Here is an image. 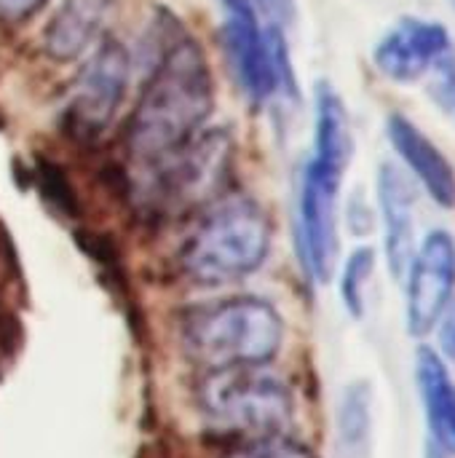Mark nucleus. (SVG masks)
<instances>
[{"label": "nucleus", "instance_id": "f257e3e1", "mask_svg": "<svg viewBox=\"0 0 455 458\" xmlns=\"http://www.w3.org/2000/svg\"><path fill=\"white\" fill-rule=\"evenodd\" d=\"M215 113V81L209 59L193 35H174L158 54L147 83L126 123V153L134 174H142L190 140Z\"/></svg>", "mask_w": 455, "mask_h": 458}, {"label": "nucleus", "instance_id": "f03ea898", "mask_svg": "<svg viewBox=\"0 0 455 458\" xmlns=\"http://www.w3.org/2000/svg\"><path fill=\"white\" fill-rule=\"evenodd\" d=\"M284 317L257 295H233L190 309L180 325L182 352L209 370L268 368L284 346Z\"/></svg>", "mask_w": 455, "mask_h": 458}, {"label": "nucleus", "instance_id": "7ed1b4c3", "mask_svg": "<svg viewBox=\"0 0 455 458\" xmlns=\"http://www.w3.org/2000/svg\"><path fill=\"white\" fill-rule=\"evenodd\" d=\"M274 244L268 209L249 196L217 201L180 247V271L201 287H225L257 274Z\"/></svg>", "mask_w": 455, "mask_h": 458}, {"label": "nucleus", "instance_id": "20e7f679", "mask_svg": "<svg viewBox=\"0 0 455 458\" xmlns=\"http://www.w3.org/2000/svg\"><path fill=\"white\" fill-rule=\"evenodd\" d=\"M220 11L225 59L241 94L255 107H265L279 97L295 102L300 86L290 51V32L265 24L247 0H220Z\"/></svg>", "mask_w": 455, "mask_h": 458}, {"label": "nucleus", "instance_id": "39448f33", "mask_svg": "<svg viewBox=\"0 0 455 458\" xmlns=\"http://www.w3.org/2000/svg\"><path fill=\"white\" fill-rule=\"evenodd\" d=\"M196 403L209 424L247 437L284 435L295 421V394L284 378L265 368L209 370Z\"/></svg>", "mask_w": 455, "mask_h": 458}, {"label": "nucleus", "instance_id": "423d86ee", "mask_svg": "<svg viewBox=\"0 0 455 458\" xmlns=\"http://www.w3.org/2000/svg\"><path fill=\"white\" fill-rule=\"evenodd\" d=\"M233 169V140L223 129H204L158 166L134 174V193L153 212H177L217 199Z\"/></svg>", "mask_w": 455, "mask_h": 458}, {"label": "nucleus", "instance_id": "0eeeda50", "mask_svg": "<svg viewBox=\"0 0 455 458\" xmlns=\"http://www.w3.org/2000/svg\"><path fill=\"white\" fill-rule=\"evenodd\" d=\"M346 169L308 156L295 199V247L311 284H330L341 260V188Z\"/></svg>", "mask_w": 455, "mask_h": 458}, {"label": "nucleus", "instance_id": "6e6552de", "mask_svg": "<svg viewBox=\"0 0 455 458\" xmlns=\"http://www.w3.org/2000/svg\"><path fill=\"white\" fill-rule=\"evenodd\" d=\"M131 81V56L118 38H102L67 86L62 129L75 142L99 140L115 121Z\"/></svg>", "mask_w": 455, "mask_h": 458}, {"label": "nucleus", "instance_id": "1a4fd4ad", "mask_svg": "<svg viewBox=\"0 0 455 458\" xmlns=\"http://www.w3.org/2000/svg\"><path fill=\"white\" fill-rule=\"evenodd\" d=\"M405 327L410 338H432L437 322L455 301V239L432 228L416 247L405 274Z\"/></svg>", "mask_w": 455, "mask_h": 458}, {"label": "nucleus", "instance_id": "9d476101", "mask_svg": "<svg viewBox=\"0 0 455 458\" xmlns=\"http://www.w3.org/2000/svg\"><path fill=\"white\" fill-rule=\"evenodd\" d=\"M453 48L451 30L426 16H400L373 46V67L392 83L424 81Z\"/></svg>", "mask_w": 455, "mask_h": 458}, {"label": "nucleus", "instance_id": "9b49d317", "mask_svg": "<svg viewBox=\"0 0 455 458\" xmlns=\"http://www.w3.org/2000/svg\"><path fill=\"white\" fill-rule=\"evenodd\" d=\"M421 188L416 180L392 161H383L375 174V215L383 225V260L392 279H402L416 247V209H418Z\"/></svg>", "mask_w": 455, "mask_h": 458}, {"label": "nucleus", "instance_id": "f8f14e48", "mask_svg": "<svg viewBox=\"0 0 455 458\" xmlns=\"http://www.w3.org/2000/svg\"><path fill=\"white\" fill-rule=\"evenodd\" d=\"M386 140L402 169L416 180V185L440 207L455 209V164L451 156L402 110L386 115Z\"/></svg>", "mask_w": 455, "mask_h": 458}, {"label": "nucleus", "instance_id": "ddd939ff", "mask_svg": "<svg viewBox=\"0 0 455 458\" xmlns=\"http://www.w3.org/2000/svg\"><path fill=\"white\" fill-rule=\"evenodd\" d=\"M418 397L426 416V443L455 458V378L432 344H421L413 362Z\"/></svg>", "mask_w": 455, "mask_h": 458}, {"label": "nucleus", "instance_id": "4468645a", "mask_svg": "<svg viewBox=\"0 0 455 458\" xmlns=\"http://www.w3.org/2000/svg\"><path fill=\"white\" fill-rule=\"evenodd\" d=\"M113 0H62L43 30V51L54 62H72L88 54L105 32Z\"/></svg>", "mask_w": 455, "mask_h": 458}, {"label": "nucleus", "instance_id": "2eb2a0df", "mask_svg": "<svg viewBox=\"0 0 455 458\" xmlns=\"http://www.w3.org/2000/svg\"><path fill=\"white\" fill-rule=\"evenodd\" d=\"M311 156L324 158L335 166L349 169L354 158V131H351V118L349 107L341 97V91L319 81L314 89V145Z\"/></svg>", "mask_w": 455, "mask_h": 458}, {"label": "nucleus", "instance_id": "dca6fc26", "mask_svg": "<svg viewBox=\"0 0 455 458\" xmlns=\"http://www.w3.org/2000/svg\"><path fill=\"white\" fill-rule=\"evenodd\" d=\"M375 400L367 378L343 386L335 408V451L338 458H373Z\"/></svg>", "mask_w": 455, "mask_h": 458}, {"label": "nucleus", "instance_id": "f3484780", "mask_svg": "<svg viewBox=\"0 0 455 458\" xmlns=\"http://www.w3.org/2000/svg\"><path fill=\"white\" fill-rule=\"evenodd\" d=\"M378 268V252L373 247H357L341 266V301L351 319H362L367 311V287Z\"/></svg>", "mask_w": 455, "mask_h": 458}, {"label": "nucleus", "instance_id": "a211bd4d", "mask_svg": "<svg viewBox=\"0 0 455 458\" xmlns=\"http://www.w3.org/2000/svg\"><path fill=\"white\" fill-rule=\"evenodd\" d=\"M223 458H316V454L303 440L284 432V435L247 437Z\"/></svg>", "mask_w": 455, "mask_h": 458}, {"label": "nucleus", "instance_id": "6ab92c4d", "mask_svg": "<svg viewBox=\"0 0 455 458\" xmlns=\"http://www.w3.org/2000/svg\"><path fill=\"white\" fill-rule=\"evenodd\" d=\"M424 81L429 99L437 105V110L455 121V51H451Z\"/></svg>", "mask_w": 455, "mask_h": 458}, {"label": "nucleus", "instance_id": "aec40b11", "mask_svg": "<svg viewBox=\"0 0 455 458\" xmlns=\"http://www.w3.org/2000/svg\"><path fill=\"white\" fill-rule=\"evenodd\" d=\"M265 24L282 27L290 32V27L298 21V0H247Z\"/></svg>", "mask_w": 455, "mask_h": 458}, {"label": "nucleus", "instance_id": "412c9836", "mask_svg": "<svg viewBox=\"0 0 455 458\" xmlns=\"http://www.w3.org/2000/svg\"><path fill=\"white\" fill-rule=\"evenodd\" d=\"M432 338H434V344H432L434 352L445 360V365L455 373V301L448 306L442 319L437 322Z\"/></svg>", "mask_w": 455, "mask_h": 458}, {"label": "nucleus", "instance_id": "4be33fe9", "mask_svg": "<svg viewBox=\"0 0 455 458\" xmlns=\"http://www.w3.org/2000/svg\"><path fill=\"white\" fill-rule=\"evenodd\" d=\"M46 5H48V0H0V21H5V24H27Z\"/></svg>", "mask_w": 455, "mask_h": 458}, {"label": "nucleus", "instance_id": "5701e85b", "mask_svg": "<svg viewBox=\"0 0 455 458\" xmlns=\"http://www.w3.org/2000/svg\"><path fill=\"white\" fill-rule=\"evenodd\" d=\"M451 3H453V8H455V0H451Z\"/></svg>", "mask_w": 455, "mask_h": 458}]
</instances>
